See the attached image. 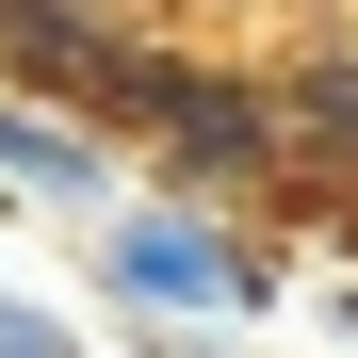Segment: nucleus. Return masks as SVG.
Instances as JSON below:
<instances>
[{"label":"nucleus","mask_w":358,"mask_h":358,"mask_svg":"<svg viewBox=\"0 0 358 358\" xmlns=\"http://www.w3.org/2000/svg\"><path fill=\"white\" fill-rule=\"evenodd\" d=\"M82 277L114 326H212V342H261L293 310V228L245 196H179V179H131L98 228H82Z\"/></svg>","instance_id":"obj_1"},{"label":"nucleus","mask_w":358,"mask_h":358,"mask_svg":"<svg viewBox=\"0 0 358 358\" xmlns=\"http://www.w3.org/2000/svg\"><path fill=\"white\" fill-rule=\"evenodd\" d=\"M163 66H179V49H163V33H131L114 0H0V82L49 98V114H98L114 147H147Z\"/></svg>","instance_id":"obj_2"},{"label":"nucleus","mask_w":358,"mask_h":358,"mask_svg":"<svg viewBox=\"0 0 358 358\" xmlns=\"http://www.w3.org/2000/svg\"><path fill=\"white\" fill-rule=\"evenodd\" d=\"M293 163H310V147H293L277 82H245V66H196V49L163 66V114H147V179H179V196H245V212H261Z\"/></svg>","instance_id":"obj_3"},{"label":"nucleus","mask_w":358,"mask_h":358,"mask_svg":"<svg viewBox=\"0 0 358 358\" xmlns=\"http://www.w3.org/2000/svg\"><path fill=\"white\" fill-rule=\"evenodd\" d=\"M114 196H131V147H114L98 114H49V98H17V82H0V212L82 245Z\"/></svg>","instance_id":"obj_4"},{"label":"nucleus","mask_w":358,"mask_h":358,"mask_svg":"<svg viewBox=\"0 0 358 358\" xmlns=\"http://www.w3.org/2000/svg\"><path fill=\"white\" fill-rule=\"evenodd\" d=\"M277 114H293V147H310V163H342V179H358V33L293 49V66H277Z\"/></svg>","instance_id":"obj_5"},{"label":"nucleus","mask_w":358,"mask_h":358,"mask_svg":"<svg viewBox=\"0 0 358 358\" xmlns=\"http://www.w3.org/2000/svg\"><path fill=\"white\" fill-rule=\"evenodd\" d=\"M0 358H98V342H82L66 310H49V293H33L17 261H0Z\"/></svg>","instance_id":"obj_6"},{"label":"nucleus","mask_w":358,"mask_h":358,"mask_svg":"<svg viewBox=\"0 0 358 358\" xmlns=\"http://www.w3.org/2000/svg\"><path fill=\"white\" fill-rule=\"evenodd\" d=\"M310 326H326V342L358 358V277H326V293H310Z\"/></svg>","instance_id":"obj_7"}]
</instances>
